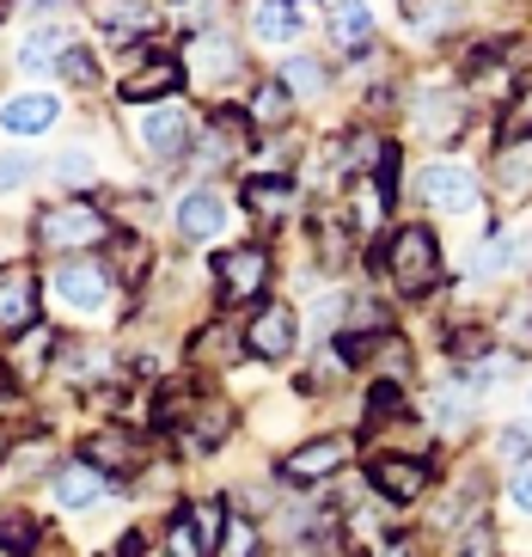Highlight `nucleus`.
<instances>
[{
	"instance_id": "1",
	"label": "nucleus",
	"mask_w": 532,
	"mask_h": 557,
	"mask_svg": "<svg viewBox=\"0 0 532 557\" xmlns=\"http://www.w3.org/2000/svg\"><path fill=\"white\" fill-rule=\"evenodd\" d=\"M386 282L398 295H429L441 282V239L429 227H398L386 239Z\"/></svg>"
},
{
	"instance_id": "2",
	"label": "nucleus",
	"mask_w": 532,
	"mask_h": 557,
	"mask_svg": "<svg viewBox=\"0 0 532 557\" xmlns=\"http://www.w3.org/2000/svg\"><path fill=\"white\" fill-rule=\"evenodd\" d=\"M37 239H44L49 251H92V246H111V214L98 209V202H49L44 214H37Z\"/></svg>"
},
{
	"instance_id": "3",
	"label": "nucleus",
	"mask_w": 532,
	"mask_h": 557,
	"mask_svg": "<svg viewBox=\"0 0 532 557\" xmlns=\"http://www.w3.org/2000/svg\"><path fill=\"white\" fill-rule=\"evenodd\" d=\"M349 466V435H312L282 459V484L294 491H312V484H331V478Z\"/></svg>"
},
{
	"instance_id": "4",
	"label": "nucleus",
	"mask_w": 532,
	"mask_h": 557,
	"mask_svg": "<svg viewBox=\"0 0 532 557\" xmlns=\"http://www.w3.org/2000/svg\"><path fill=\"white\" fill-rule=\"evenodd\" d=\"M221 503H190L177 508L172 527H165V557H214V545H221Z\"/></svg>"
},
{
	"instance_id": "5",
	"label": "nucleus",
	"mask_w": 532,
	"mask_h": 557,
	"mask_svg": "<svg viewBox=\"0 0 532 557\" xmlns=\"http://www.w3.org/2000/svg\"><path fill=\"white\" fill-rule=\"evenodd\" d=\"M49 288H55L67 307L98 312L104 300H111V270H104L98 258H62L55 270H49Z\"/></svg>"
},
{
	"instance_id": "6",
	"label": "nucleus",
	"mask_w": 532,
	"mask_h": 557,
	"mask_svg": "<svg viewBox=\"0 0 532 557\" xmlns=\"http://www.w3.org/2000/svg\"><path fill=\"white\" fill-rule=\"evenodd\" d=\"M373 496L380 503H417L429 484H435V472H429V459H410V454H386V459H373V472H368Z\"/></svg>"
},
{
	"instance_id": "7",
	"label": "nucleus",
	"mask_w": 532,
	"mask_h": 557,
	"mask_svg": "<svg viewBox=\"0 0 532 557\" xmlns=\"http://www.w3.org/2000/svg\"><path fill=\"white\" fill-rule=\"evenodd\" d=\"M214 282H221L226 300H258L263 288H270V251H263V246H233V251H221V263H214Z\"/></svg>"
},
{
	"instance_id": "8",
	"label": "nucleus",
	"mask_w": 532,
	"mask_h": 557,
	"mask_svg": "<svg viewBox=\"0 0 532 557\" xmlns=\"http://www.w3.org/2000/svg\"><path fill=\"white\" fill-rule=\"evenodd\" d=\"M245 349L263 361H282L300 349V312L282 307V300H270V307H258V319H251V331H245Z\"/></svg>"
},
{
	"instance_id": "9",
	"label": "nucleus",
	"mask_w": 532,
	"mask_h": 557,
	"mask_svg": "<svg viewBox=\"0 0 532 557\" xmlns=\"http://www.w3.org/2000/svg\"><path fill=\"white\" fill-rule=\"evenodd\" d=\"M37 319V276L32 263H0V337H25Z\"/></svg>"
},
{
	"instance_id": "10",
	"label": "nucleus",
	"mask_w": 532,
	"mask_h": 557,
	"mask_svg": "<svg viewBox=\"0 0 532 557\" xmlns=\"http://www.w3.org/2000/svg\"><path fill=\"white\" fill-rule=\"evenodd\" d=\"M422 197L441 214H466V209H478V172L471 165H429L422 172Z\"/></svg>"
},
{
	"instance_id": "11",
	"label": "nucleus",
	"mask_w": 532,
	"mask_h": 557,
	"mask_svg": "<svg viewBox=\"0 0 532 557\" xmlns=\"http://www.w3.org/2000/svg\"><path fill=\"white\" fill-rule=\"evenodd\" d=\"M184 135H190L184 111H141V123H135V141H141V153H153V160H177V153H184Z\"/></svg>"
},
{
	"instance_id": "12",
	"label": "nucleus",
	"mask_w": 532,
	"mask_h": 557,
	"mask_svg": "<svg viewBox=\"0 0 532 557\" xmlns=\"http://www.w3.org/2000/svg\"><path fill=\"white\" fill-rule=\"evenodd\" d=\"M184 86V67L172 62V55H153L147 67H135L129 81H123V99L129 104H153V99H165V92H177Z\"/></svg>"
},
{
	"instance_id": "13",
	"label": "nucleus",
	"mask_w": 532,
	"mask_h": 557,
	"mask_svg": "<svg viewBox=\"0 0 532 557\" xmlns=\"http://www.w3.org/2000/svg\"><path fill=\"white\" fill-rule=\"evenodd\" d=\"M104 491H111V478L98 472L92 459H74V466L55 472V503L62 508H86V503H98Z\"/></svg>"
},
{
	"instance_id": "14",
	"label": "nucleus",
	"mask_w": 532,
	"mask_h": 557,
	"mask_svg": "<svg viewBox=\"0 0 532 557\" xmlns=\"http://www.w3.org/2000/svg\"><path fill=\"white\" fill-rule=\"evenodd\" d=\"M245 209L258 214V221H288L300 209V190L288 178H251L245 184Z\"/></svg>"
},
{
	"instance_id": "15",
	"label": "nucleus",
	"mask_w": 532,
	"mask_h": 557,
	"mask_svg": "<svg viewBox=\"0 0 532 557\" xmlns=\"http://www.w3.org/2000/svg\"><path fill=\"white\" fill-rule=\"evenodd\" d=\"M226 429H233V410L202 398V405L190 410V423H184V447H190V454H214V447L226 442Z\"/></svg>"
},
{
	"instance_id": "16",
	"label": "nucleus",
	"mask_w": 532,
	"mask_h": 557,
	"mask_svg": "<svg viewBox=\"0 0 532 557\" xmlns=\"http://www.w3.org/2000/svg\"><path fill=\"white\" fill-rule=\"evenodd\" d=\"M86 459L111 478V472H135V466H141V447H135V435H123V429H104V435L86 442Z\"/></svg>"
},
{
	"instance_id": "17",
	"label": "nucleus",
	"mask_w": 532,
	"mask_h": 557,
	"mask_svg": "<svg viewBox=\"0 0 532 557\" xmlns=\"http://www.w3.org/2000/svg\"><path fill=\"white\" fill-rule=\"evenodd\" d=\"M221 221H226V209H221V197H209V190H190L184 209H177V233H184V239H214Z\"/></svg>"
},
{
	"instance_id": "18",
	"label": "nucleus",
	"mask_w": 532,
	"mask_h": 557,
	"mask_svg": "<svg viewBox=\"0 0 532 557\" xmlns=\"http://www.w3.org/2000/svg\"><path fill=\"white\" fill-rule=\"evenodd\" d=\"M251 32H258V44H288L300 32V7L294 0H258L251 7Z\"/></svg>"
},
{
	"instance_id": "19",
	"label": "nucleus",
	"mask_w": 532,
	"mask_h": 557,
	"mask_svg": "<svg viewBox=\"0 0 532 557\" xmlns=\"http://www.w3.org/2000/svg\"><path fill=\"white\" fill-rule=\"evenodd\" d=\"M147 25H153L147 0H104V7H98V32L116 37V44H123V37H141Z\"/></svg>"
},
{
	"instance_id": "20",
	"label": "nucleus",
	"mask_w": 532,
	"mask_h": 557,
	"mask_svg": "<svg viewBox=\"0 0 532 557\" xmlns=\"http://www.w3.org/2000/svg\"><path fill=\"white\" fill-rule=\"evenodd\" d=\"M55 111H62V104L49 99V92H25V99H13L7 111H0V123H7L13 135H37V129L55 123Z\"/></svg>"
},
{
	"instance_id": "21",
	"label": "nucleus",
	"mask_w": 532,
	"mask_h": 557,
	"mask_svg": "<svg viewBox=\"0 0 532 557\" xmlns=\"http://www.w3.org/2000/svg\"><path fill=\"white\" fill-rule=\"evenodd\" d=\"M331 37H337L343 50H368V37H373L368 0H337V7H331Z\"/></svg>"
},
{
	"instance_id": "22",
	"label": "nucleus",
	"mask_w": 532,
	"mask_h": 557,
	"mask_svg": "<svg viewBox=\"0 0 532 557\" xmlns=\"http://www.w3.org/2000/svg\"><path fill=\"white\" fill-rule=\"evenodd\" d=\"M496 178H502V197L520 202L532 190V141H515V148L496 160Z\"/></svg>"
},
{
	"instance_id": "23",
	"label": "nucleus",
	"mask_w": 532,
	"mask_h": 557,
	"mask_svg": "<svg viewBox=\"0 0 532 557\" xmlns=\"http://www.w3.org/2000/svg\"><path fill=\"white\" fill-rule=\"evenodd\" d=\"M67 62V32H32L25 37V50H18V67L25 74H44V67Z\"/></svg>"
},
{
	"instance_id": "24",
	"label": "nucleus",
	"mask_w": 532,
	"mask_h": 557,
	"mask_svg": "<svg viewBox=\"0 0 532 557\" xmlns=\"http://www.w3.org/2000/svg\"><path fill=\"white\" fill-rule=\"evenodd\" d=\"M251 116H258V123H288V116H294V92L282 81H263L258 92H251Z\"/></svg>"
},
{
	"instance_id": "25",
	"label": "nucleus",
	"mask_w": 532,
	"mask_h": 557,
	"mask_svg": "<svg viewBox=\"0 0 532 557\" xmlns=\"http://www.w3.org/2000/svg\"><path fill=\"white\" fill-rule=\"evenodd\" d=\"M214 557H263L258 521H226V527H221V545H214Z\"/></svg>"
},
{
	"instance_id": "26",
	"label": "nucleus",
	"mask_w": 532,
	"mask_h": 557,
	"mask_svg": "<svg viewBox=\"0 0 532 557\" xmlns=\"http://www.w3.org/2000/svg\"><path fill=\"white\" fill-rule=\"evenodd\" d=\"M282 86H288L294 99H319L324 92V67L312 62V55H294V62L282 67Z\"/></svg>"
},
{
	"instance_id": "27",
	"label": "nucleus",
	"mask_w": 532,
	"mask_h": 557,
	"mask_svg": "<svg viewBox=\"0 0 532 557\" xmlns=\"http://www.w3.org/2000/svg\"><path fill=\"white\" fill-rule=\"evenodd\" d=\"M32 545H37V521L32 515H18V508H7V515H0V552L25 557Z\"/></svg>"
},
{
	"instance_id": "28",
	"label": "nucleus",
	"mask_w": 532,
	"mask_h": 557,
	"mask_svg": "<svg viewBox=\"0 0 532 557\" xmlns=\"http://www.w3.org/2000/svg\"><path fill=\"white\" fill-rule=\"evenodd\" d=\"M508 263H515V239H508V233H490L484 246H478V258H471V270H478V276H502Z\"/></svg>"
},
{
	"instance_id": "29",
	"label": "nucleus",
	"mask_w": 532,
	"mask_h": 557,
	"mask_svg": "<svg viewBox=\"0 0 532 557\" xmlns=\"http://www.w3.org/2000/svg\"><path fill=\"white\" fill-rule=\"evenodd\" d=\"M190 62L202 67V74H233V62H239V50H233L226 37H202V44H196V55H190Z\"/></svg>"
},
{
	"instance_id": "30",
	"label": "nucleus",
	"mask_w": 532,
	"mask_h": 557,
	"mask_svg": "<svg viewBox=\"0 0 532 557\" xmlns=\"http://www.w3.org/2000/svg\"><path fill=\"white\" fill-rule=\"evenodd\" d=\"M49 172H55L62 184H92L98 178V160H92V153H81V148H67V153H55Z\"/></svg>"
},
{
	"instance_id": "31",
	"label": "nucleus",
	"mask_w": 532,
	"mask_h": 557,
	"mask_svg": "<svg viewBox=\"0 0 532 557\" xmlns=\"http://www.w3.org/2000/svg\"><path fill=\"white\" fill-rule=\"evenodd\" d=\"M508 141H532V81L515 92V111H508Z\"/></svg>"
},
{
	"instance_id": "32",
	"label": "nucleus",
	"mask_w": 532,
	"mask_h": 557,
	"mask_svg": "<svg viewBox=\"0 0 532 557\" xmlns=\"http://www.w3.org/2000/svg\"><path fill=\"white\" fill-rule=\"evenodd\" d=\"M32 178H37L32 153H7V160H0V190H18V184H32Z\"/></svg>"
},
{
	"instance_id": "33",
	"label": "nucleus",
	"mask_w": 532,
	"mask_h": 557,
	"mask_svg": "<svg viewBox=\"0 0 532 557\" xmlns=\"http://www.w3.org/2000/svg\"><path fill=\"white\" fill-rule=\"evenodd\" d=\"M508 503H515L520 515H532V459L515 466V478H508Z\"/></svg>"
},
{
	"instance_id": "34",
	"label": "nucleus",
	"mask_w": 532,
	"mask_h": 557,
	"mask_svg": "<svg viewBox=\"0 0 532 557\" xmlns=\"http://www.w3.org/2000/svg\"><path fill=\"white\" fill-rule=\"evenodd\" d=\"M435 423L447 429V435H453V429H466V398H453V393H435Z\"/></svg>"
},
{
	"instance_id": "35",
	"label": "nucleus",
	"mask_w": 532,
	"mask_h": 557,
	"mask_svg": "<svg viewBox=\"0 0 532 557\" xmlns=\"http://www.w3.org/2000/svg\"><path fill=\"white\" fill-rule=\"evenodd\" d=\"M62 74H67V81H92V55H81V50H74V55L62 62Z\"/></svg>"
},
{
	"instance_id": "36",
	"label": "nucleus",
	"mask_w": 532,
	"mask_h": 557,
	"mask_svg": "<svg viewBox=\"0 0 532 557\" xmlns=\"http://www.w3.org/2000/svg\"><path fill=\"white\" fill-rule=\"evenodd\" d=\"M502 454H527V429H502Z\"/></svg>"
},
{
	"instance_id": "37",
	"label": "nucleus",
	"mask_w": 532,
	"mask_h": 557,
	"mask_svg": "<svg viewBox=\"0 0 532 557\" xmlns=\"http://www.w3.org/2000/svg\"><path fill=\"white\" fill-rule=\"evenodd\" d=\"M380 557H417V545H410V540H392V545H380Z\"/></svg>"
},
{
	"instance_id": "38",
	"label": "nucleus",
	"mask_w": 532,
	"mask_h": 557,
	"mask_svg": "<svg viewBox=\"0 0 532 557\" xmlns=\"http://www.w3.org/2000/svg\"><path fill=\"white\" fill-rule=\"evenodd\" d=\"M0 459H7V435H0Z\"/></svg>"
}]
</instances>
